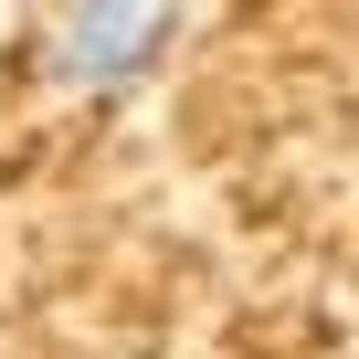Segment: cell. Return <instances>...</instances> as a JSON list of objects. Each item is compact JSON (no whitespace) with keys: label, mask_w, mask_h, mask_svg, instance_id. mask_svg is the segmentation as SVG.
<instances>
[{"label":"cell","mask_w":359,"mask_h":359,"mask_svg":"<svg viewBox=\"0 0 359 359\" xmlns=\"http://www.w3.org/2000/svg\"><path fill=\"white\" fill-rule=\"evenodd\" d=\"M169 43H180V11H64L43 32V74L74 95H127Z\"/></svg>","instance_id":"6da1fadb"}]
</instances>
